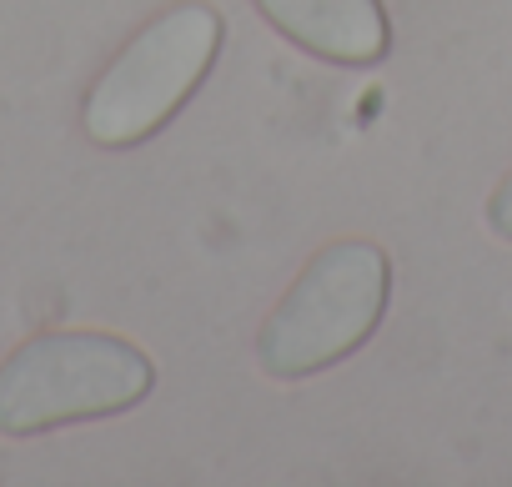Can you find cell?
I'll list each match as a JSON object with an SVG mask.
<instances>
[{
    "label": "cell",
    "instance_id": "obj_1",
    "mask_svg": "<svg viewBox=\"0 0 512 487\" xmlns=\"http://www.w3.org/2000/svg\"><path fill=\"white\" fill-rule=\"evenodd\" d=\"M392 297V262L377 241L322 247L256 332V362L277 382L317 377L372 342Z\"/></svg>",
    "mask_w": 512,
    "mask_h": 487
},
{
    "label": "cell",
    "instance_id": "obj_2",
    "mask_svg": "<svg viewBox=\"0 0 512 487\" xmlns=\"http://www.w3.org/2000/svg\"><path fill=\"white\" fill-rule=\"evenodd\" d=\"M151 357L111 332H41L0 362V437L131 412L151 397Z\"/></svg>",
    "mask_w": 512,
    "mask_h": 487
},
{
    "label": "cell",
    "instance_id": "obj_3",
    "mask_svg": "<svg viewBox=\"0 0 512 487\" xmlns=\"http://www.w3.org/2000/svg\"><path fill=\"white\" fill-rule=\"evenodd\" d=\"M221 36L226 26L206 0H181L156 21H146L91 81L81 101V131L106 151L151 141L211 76Z\"/></svg>",
    "mask_w": 512,
    "mask_h": 487
},
{
    "label": "cell",
    "instance_id": "obj_4",
    "mask_svg": "<svg viewBox=\"0 0 512 487\" xmlns=\"http://www.w3.org/2000/svg\"><path fill=\"white\" fill-rule=\"evenodd\" d=\"M251 6L292 46L337 66H372L392 41L382 0H251Z\"/></svg>",
    "mask_w": 512,
    "mask_h": 487
},
{
    "label": "cell",
    "instance_id": "obj_5",
    "mask_svg": "<svg viewBox=\"0 0 512 487\" xmlns=\"http://www.w3.org/2000/svg\"><path fill=\"white\" fill-rule=\"evenodd\" d=\"M487 221H492V231L502 236V241H512V171L497 181V191L487 196Z\"/></svg>",
    "mask_w": 512,
    "mask_h": 487
}]
</instances>
